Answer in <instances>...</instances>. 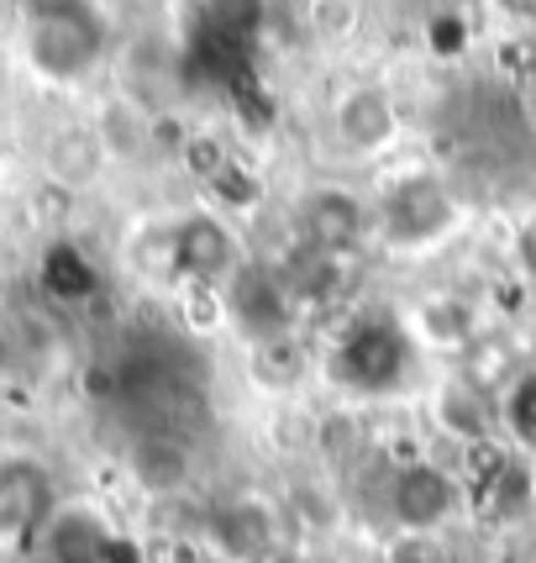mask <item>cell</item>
Returning <instances> with one entry per match:
<instances>
[{
  "mask_svg": "<svg viewBox=\"0 0 536 563\" xmlns=\"http://www.w3.org/2000/svg\"><path fill=\"white\" fill-rule=\"evenodd\" d=\"M132 474L153 495H174L190 485V448L174 438H147L132 448Z\"/></svg>",
  "mask_w": 536,
  "mask_h": 563,
  "instance_id": "cell-3",
  "label": "cell"
},
{
  "mask_svg": "<svg viewBox=\"0 0 536 563\" xmlns=\"http://www.w3.org/2000/svg\"><path fill=\"white\" fill-rule=\"evenodd\" d=\"M305 22L321 43H347L358 32V0H311Z\"/></svg>",
  "mask_w": 536,
  "mask_h": 563,
  "instance_id": "cell-6",
  "label": "cell"
},
{
  "mask_svg": "<svg viewBox=\"0 0 536 563\" xmlns=\"http://www.w3.org/2000/svg\"><path fill=\"white\" fill-rule=\"evenodd\" d=\"M22 563H58V559H48V553H43V548H37V553H26Z\"/></svg>",
  "mask_w": 536,
  "mask_h": 563,
  "instance_id": "cell-7",
  "label": "cell"
},
{
  "mask_svg": "<svg viewBox=\"0 0 536 563\" xmlns=\"http://www.w3.org/2000/svg\"><path fill=\"white\" fill-rule=\"evenodd\" d=\"M332 132L347 153H379L400 132V111H394L390 90L379 85H353L347 96L332 106Z\"/></svg>",
  "mask_w": 536,
  "mask_h": 563,
  "instance_id": "cell-1",
  "label": "cell"
},
{
  "mask_svg": "<svg viewBox=\"0 0 536 563\" xmlns=\"http://www.w3.org/2000/svg\"><path fill=\"white\" fill-rule=\"evenodd\" d=\"M484 421H489V406L479 390H442V427L453 432V438L464 442H479L484 438Z\"/></svg>",
  "mask_w": 536,
  "mask_h": 563,
  "instance_id": "cell-5",
  "label": "cell"
},
{
  "mask_svg": "<svg viewBox=\"0 0 536 563\" xmlns=\"http://www.w3.org/2000/svg\"><path fill=\"white\" fill-rule=\"evenodd\" d=\"M394 511L405 527H437L442 516L453 511V485L437 468H405L394 485Z\"/></svg>",
  "mask_w": 536,
  "mask_h": 563,
  "instance_id": "cell-4",
  "label": "cell"
},
{
  "mask_svg": "<svg viewBox=\"0 0 536 563\" xmlns=\"http://www.w3.org/2000/svg\"><path fill=\"white\" fill-rule=\"evenodd\" d=\"M37 548L58 563H105L111 559V532L90 506H64V511H48Z\"/></svg>",
  "mask_w": 536,
  "mask_h": 563,
  "instance_id": "cell-2",
  "label": "cell"
}]
</instances>
